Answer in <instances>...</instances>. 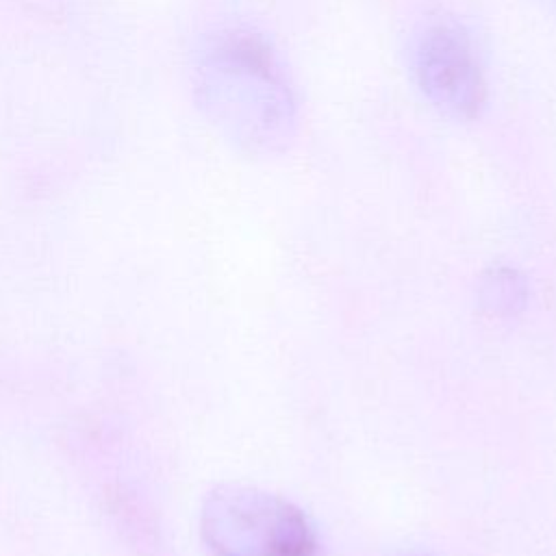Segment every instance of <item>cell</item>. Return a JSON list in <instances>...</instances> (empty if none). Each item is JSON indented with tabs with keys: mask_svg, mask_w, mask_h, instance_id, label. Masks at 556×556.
<instances>
[{
	"mask_svg": "<svg viewBox=\"0 0 556 556\" xmlns=\"http://www.w3.org/2000/svg\"><path fill=\"white\" fill-rule=\"evenodd\" d=\"M193 91L208 124L239 152L280 154L298 130V98L271 46L252 30L226 28L198 52Z\"/></svg>",
	"mask_w": 556,
	"mask_h": 556,
	"instance_id": "cell-1",
	"label": "cell"
},
{
	"mask_svg": "<svg viewBox=\"0 0 556 556\" xmlns=\"http://www.w3.org/2000/svg\"><path fill=\"white\" fill-rule=\"evenodd\" d=\"M200 534L211 556H319L315 528L295 504L245 484L204 497Z\"/></svg>",
	"mask_w": 556,
	"mask_h": 556,
	"instance_id": "cell-2",
	"label": "cell"
},
{
	"mask_svg": "<svg viewBox=\"0 0 556 556\" xmlns=\"http://www.w3.org/2000/svg\"><path fill=\"white\" fill-rule=\"evenodd\" d=\"M413 78L441 115L456 122L480 117L486 106V78L469 35L447 22L428 24L410 48Z\"/></svg>",
	"mask_w": 556,
	"mask_h": 556,
	"instance_id": "cell-3",
	"label": "cell"
},
{
	"mask_svg": "<svg viewBox=\"0 0 556 556\" xmlns=\"http://www.w3.org/2000/svg\"><path fill=\"white\" fill-rule=\"evenodd\" d=\"M478 300L495 317L517 315L526 304V280L510 265H495L480 278Z\"/></svg>",
	"mask_w": 556,
	"mask_h": 556,
	"instance_id": "cell-4",
	"label": "cell"
},
{
	"mask_svg": "<svg viewBox=\"0 0 556 556\" xmlns=\"http://www.w3.org/2000/svg\"><path fill=\"white\" fill-rule=\"evenodd\" d=\"M404 556H424V554H404Z\"/></svg>",
	"mask_w": 556,
	"mask_h": 556,
	"instance_id": "cell-5",
	"label": "cell"
}]
</instances>
